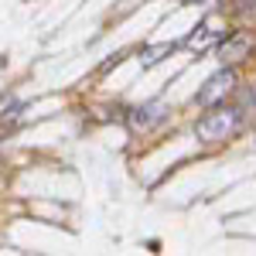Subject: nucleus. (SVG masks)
Here are the masks:
<instances>
[{"instance_id":"nucleus-1","label":"nucleus","mask_w":256,"mask_h":256,"mask_svg":"<svg viewBox=\"0 0 256 256\" xmlns=\"http://www.w3.org/2000/svg\"><path fill=\"white\" fill-rule=\"evenodd\" d=\"M239 126V110L232 106H208V113L195 123V137L202 144H222L226 137H232Z\"/></svg>"},{"instance_id":"nucleus-8","label":"nucleus","mask_w":256,"mask_h":256,"mask_svg":"<svg viewBox=\"0 0 256 256\" xmlns=\"http://www.w3.org/2000/svg\"><path fill=\"white\" fill-rule=\"evenodd\" d=\"M18 110H20V102H18V99H7V102L0 106V116H14Z\"/></svg>"},{"instance_id":"nucleus-9","label":"nucleus","mask_w":256,"mask_h":256,"mask_svg":"<svg viewBox=\"0 0 256 256\" xmlns=\"http://www.w3.org/2000/svg\"><path fill=\"white\" fill-rule=\"evenodd\" d=\"M181 4H195V0H181Z\"/></svg>"},{"instance_id":"nucleus-3","label":"nucleus","mask_w":256,"mask_h":256,"mask_svg":"<svg viewBox=\"0 0 256 256\" xmlns=\"http://www.w3.org/2000/svg\"><path fill=\"white\" fill-rule=\"evenodd\" d=\"M250 52H253V38L246 34V31H232L229 38H222V44H218V58H222V65H239V62L250 58Z\"/></svg>"},{"instance_id":"nucleus-2","label":"nucleus","mask_w":256,"mask_h":256,"mask_svg":"<svg viewBox=\"0 0 256 256\" xmlns=\"http://www.w3.org/2000/svg\"><path fill=\"white\" fill-rule=\"evenodd\" d=\"M232 89H236V72L229 68V65H222L216 76H208V82L198 89V106H216V102H226V96H232Z\"/></svg>"},{"instance_id":"nucleus-5","label":"nucleus","mask_w":256,"mask_h":256,"mask_svg":"<svg viewBox=\"0 0 256 256\" xmlns=\"http://www.w3.org/2000/svg\"><path fill=\"white\" fill-rule=\"evenodd\" d=\"M222 38V31H212V20H205L202 28H195V34H188V48H195V52H205V48H212L216 41Z\"/></svg>"},{"instance_id":"nucleus-7","label":"nucleus","mask_w":256,"mask_h":256,"mask_svg":"<svg viewBox=\"0 0 256 256\" xmlns=\"http://www.w3.org/2000/svg\"><path fill=\"white\" fill-rule=\"evenodd\" d=\"M256 10V0H236V14L239 18H250Z\"/></svg>"},{"instance_id":"nucleus-4","label":"nucleus","mask_w":256,"mask_h":256,"mask_svg":"<svg viewBox=\"0 0 256 256\" xmlns=\"http://www.w3.org/2000/svg\"><path fill=\"white\" fill-rule=\"evenodd\" d=\"M160 120H164V102H147V106H137V110L130 113V126H134L137 134L140 130L147 134L150 126H158Z\"/></svg>"},{"instance_id":"nucleus-6","label":"nucleus","mask_w":256,"mask_h":256,"mask_svg":"<svg viewBox=\"0 0 256 256\" xmlns=\"http://www.w3.org/2000/svg\"><path fill=\"white\" fill-rule=\"evenodd\" d=\"M174 52V41H164V44H154V48H144V55H140V62L150 68V65H158L160 58H168Z\"/></svg>"}]
</instances>
